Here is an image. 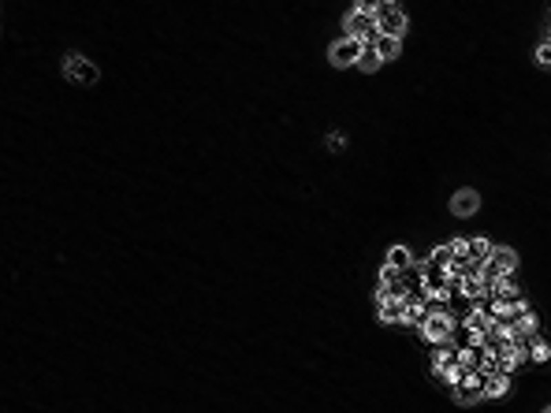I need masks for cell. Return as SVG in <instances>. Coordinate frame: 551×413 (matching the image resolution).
<instances>
[{
	"instance_id": "cell-16",
	"label": "cell",
	"mask_w": 551,
	"mask_h": 413,
	"mask_svg": "<svg viewBox=\"0 0 551 413\" xmlns=\"http://www.w3.org/2000/svg\"><path fill=\"white\" fill-rule=\"evenodd\" d=\"M451 250H455V257H470V238H451Z\"/></svg>"
},
{
	"instance_id": "cell-12",
	"label": "cell",
	"mask_w": 551,
	"mask_h": 413,
	"mask_svg": "<svg viewBox=\"0 0 551 413\" xmlns=\"http://www.w3.org/2000/svg\"><path fill=\"white\" fill-rule=\"evenodd\" d=\"M529 361H537V365L551 361V346H548L540 335H532V339H529Z\"/></svg>"
},
{
	"instance_id": "cell-10",
	"label": "cell",
	"mask_w": 551,
	"mask_h": 413,
	"mask_svg": "<svg viewBox=\"0 0 551 413\" xmlns=\"http://www.w3.org/2000/svg\"><path fill=\"white\" fill-rule=\"evenodd\" d=\"M488 253H492V238H484V235H470V261L484 264V261H488Z\"/></svg>"
},
{
	"instance_id": "cell-13",
	"label": "cell",
	"mask_w": 551,
	"mask_h": 413,
	"mask_svg": "<svg viewBox=\"0 0 551 413\" xmlns=\"http://www.w3.org/2000/svg\"><path fill=\"white\" fill-rule=\"evenodd\" d=\"M388 264H395V268H410L413 253L406 250V246H391V250H388Z\"/></svg>"
},
{
	"instance_id": "cell-18",
	"label": "cell",
	"mask_w": 551,
	"mask_h": 413,
	"mask_svg": "<svg viewBox=\"0 0 551 413\" xmlns=\"http://www.w3.org/2000/svg\"><path fill=\"white\" fill-rule=\"evenodd\" d=\"M343 145H346V138H343V134H328V149H332V153H339Z\"/></svg>"
},
{
	"instance_id": "cell-8",
	"label": "cell",
	"mask_w": 551,
	"mask_h": 413,
	"mask_svg": "<svg viewBox=\"0 0 551 413\" xmlns=\"http://www.w3.org/2000/svg\"><path fill=\"white\" fill-rule=\"evenodd\" d=\"M373 49L380 52V60H384V63H388V60H395V56L402 52V38H391V34H376Z\"/></svg>"
},
{
	"instance_id": "cell-11",
	"label": "cell",
	"mask_w": 551,
	"mask_h": 413,
	"mask_svg": "<svg viewBox=\"0 0 551 413\" xmlns=\"http://www.w3.org/2000/svg\"><path fill=\"white\" fill-rule=\"evenodd\" d=\"M380 52L373 49V45H365L362 49V56H357V71H365V75H373V71H380Z\"/></svg>"
},
{
	"instance_id": "cell-2",
	"label": "cell",
	"mask_w": 551,
	"mask_h": 413,
	"mask_svg": "<svg viewBox=\"0 0 551 413\" xmlns=\"http://www.w3.org/2000/svg\"><path fill=\"white\" fill-rule=\"evenodd\" d=\"M455 328H458V317L455 313H428L425 320H421V339H425V343H447V339L455 335Z\"/></svg>"
},
{
	"instance_id": "cell-1",
	"label": "cell",
	"mask_w": 551,
	"mask_h": 413,
	"mask_svg": "<svg viewBox=\"0 0 551 413\" xmlns=\"http://www.w3.org/2000/svg\"><path fill=\"white\" fill-rule=\"evenodd\" d=\"M514 268H518V253H514L510 246H492L488 261L481 264V275L488 283H495V279H503V275H514Z\"/></svg>"
},
{
	"instance_id": "cell-6",
	"label": "cell",
	"mask_w": 551,
	"mask_h": 413,
	"mask_svg": "<svg viewBox=\"0 0 551 413\" xmlns=\"http://www.w3.org/2000/svg\"><path fill=\"white\" fill-rule=\"evenodd\" d=\"M376 317L384 324H406V298H395V295L376 298Z\"/></svg>"
},
{
	"instance_id": "cell-5",
	"label": "cell",
	"mask_w": 551,
	"mask_h": 413,
	"mask_svg": "<svg viewBox=\"0 0 551 413\" xmlns=\"http://www.w3.org/2000/svg\"><path fill=\"white\" fill-rule=\"evenodd\" d=\"M343 26H346V34H351V38L365 41V45H373L376 34H380V26H376V15H369V12H351Z\"/></svg>"
},
{
	"instance_id": "cell-15",
	"label": "cell",
	"mask_w": 551,
	"mask_h": 413,
	"mask_svg": "<svg viewBox=\"0 0 551 413\" xmlns=\"http://www.w3.org/2000/svg\"><path fill=\"white\" fill-rule=\"evenodd\" d=\"M380 4H384V0H354V12H369V15H376V12H380Z\"/></svg>"
},
{
	"instance_id": "cell-17",
	"label": "cell",
	"mask_w": 551,
	"mask_h": 413,
	"mask_svg": "<svg viewBox=\"0 0 551 413\" xmlns=\"http://www.w3.org/2000/svg\"><path fill=\"white\" fill-rule=\"evenodd\" d=\"M537 63H540V67H551V38L537 49Z\"/></svg>"
},
{
	"instance_id": "cell-14",
	"label": "cell",
	"mask_w": 551,
	"mask_h": 413,
	"mask_svg": "<svg viewBox=\"0 0 551 413\" xmlns=\"http://www.w3.org/2000/svg\"><path fill=\"white\" fill-rule=\"evenodd\" d=\"M428 261H433V264H439V268H447V264L455 261V250H451V242H447V246H436Z\"/></svg>"
},
{
	"instance_id": "cell-3",
	"label": "cell",
	"mask_w": 551,
	"mask_h": 413,
	"mask_svg": "<svg viewBox=\"0 0 551 413\" xmlns=\"http://www.w3.org/2000/svg\"><path fill=\"white\" fill-rule=\"evenodd\" d=\"M63 78L75 82V86H94L101 78V71H97V63L86 60L82 52H71V56H63Z\"/></svg>"
},
{
	"instance_id": "cell-9",
	"label": "cell",
	"mask_w": 551,
	"mask_h": 413,
	"mask_svg": "<svg viewBox=\"0 0 551 413\" xmlns=\"http://www.w3.org/2000/svg\"><path fill=\"white\" fill-rule=\"evenodd\" d=\"M510 391V376L507 372H492L488 383H484V399H503Z\"/></svg>"
},
{
	"instance_id": "cell-7",
	"label": "cell",
	"mask_w": 551,
	"mask_h": 413,
	"mask_svg": "<svg viewBox=\"0 0 551 413\" xmlns=\"http://www.w3.org/2000/svg\"><path fill=\"white\" fill-rule=\"evenodd\" d=\"M477 209H481V194H477V190H458V194L451 198V213L455 216H473Z\"/></svg>"
},
{
	"instance_id": "cell-4",
	"label": "cell",
	"mask_w": 551,
	"mask_h": 413,
	"mask_svg": "<svg viewBox=\"0 0 551 413\" xmlns=\"http://www.w3.org/2000/svg\"><path fill=\"white\" fill-rule=\"evenodd\" d=\"M365 41L351 38V34H343L332 49H328V60H332V67H357V56H362Z\"/></svg>"
}]
</instances>
